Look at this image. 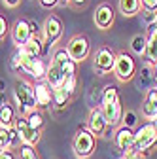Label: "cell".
I'll return each mask as SVG.
<instances>
[{"mask_svg":"<svg viewBox=\"0 0 157 159\" xmlns=\"http://www.w3.org/2000/svg\"><path fill=\"white\" fill-rule=\"evenodd\" d=\"M119 11L125 15V17H134L136 13L142 11V4L140 0H119Z\"/></svg>","mask_w":157,"mask_h":159,"instance_id":"obj_21","label":"cell"},{"mask_svg":"<svg viewBox=\"0 0 157 159\" xmlns=\"http://www.w3.org/2000/svg\"><path fill=\"white\" fill-rule=\"evenodd\" d=\"M134 140V129H129L125 125H119L114 133V146L119 150L121 153H127L132 146Z\"/></svg>","mask_w":157,"mask_h":159,"instance_id":"obj_15","label":"cell"},{"mask_svg":"<svg viewBox=\"0 0 157 159\" xmlns=\"http://www.w3.org/2000/svg\"><path fill=\"white\" fill-rule=\"evenodd\" d=\"M70 98H72V93H68L65 87L53 89V104H55V108H66Z\"/></svg>","mask_w":157,"mask_h":159,"instance_id":"obj_22","label":"cell"},{"mask_svg":"<svg viewBox=\"0 0 157 159\" xmlns=\"http://www.w3.org/2000/svg\"><path fill=\"white\" fill-rule=\"evenodd\" d=\"M151 66H153V82H155V87H157V63H153Z\"/></svg>","mask_w":157,"mask_h":159,"instance_id":"obj_40","label":"cell"},{"mask_svg":"<svg viewBox=\"0 0 157 159\" xmlns=\"http://www.w3.org/2000/svg\"><path fill=\"white\" fill-rule=\"evenodd\" d=\"M87 2H89V0H70L68 6H72V8H83V6H87Z\"/></svg>","mask_w":157,"mask_h":159,"instance_id":"obj_37","label":"cell"},{"mask_svg":"<svg viewBox=\"0 0 157 159\" xmlns=\"http://www.w3.org/2000/svg\"><path fill=\"white\" fill-rule=\"evenodd\" d=\"M108 121H106V117H104V112L101 106H93L89 116H87V129L99 138V136H104L106 131H108Z\"/></svg>","mask_w":157,"mask_h":159,"instance_id":"obj_10","label":"cell"},{"mask_svg":"<svg viewBox=\"0 0 157 159\" xmlns=\"http://www.w3.org/2000/svg\"><path fill=\"white\" fill-rule=\"evenodd\" d=\"M155 144H157V127H155L153 121H146L140 127H136L132 146H131V150L127 153H123V157H136V155L142 157Z\"/></svg>","mask_w":157,"mask_h":159,"instance_id":"obj_1","label":"cell"},{"mask_svg":"<svg viewBox=\"0 0 157 159\" xmlns=\"http://www.w3.org/2000/svg\"><path fill=\"white\" fill-rule=\"evenodd\" d=\"M10 68L13 70V72H23V55H21V49H15L13 51V55H11V59H10Z\"/></svg>","mask_w":157,"mask_h":159,"instance_id":"obj_29","label":"cell"},{"mask_svg":"<svg viewBox=\"0 0 157 159\" xmlns=\"http://www.w3.org/2000/svg\"><path fill=\"white\" fill-rule=\"evenodd\" d=\"M38 2H40V6L44 10H53L59 6V0H38Z\"/></svg>","mask_w":157,"mask_h":159,"instance_id":"obj_34","label":"cell"},{"mask_svg":"<svg viewBox=\"0 0 157 159\" xmlns=\"http://www.w3.org/2000/svg\"><path fill=\"white\" fill-rule=\"evenodd\" d=\"M32 93H34V101H36V108L42 110V108H47L53 101V89L44 82H34L32 84Z\"/></svg>","mask_w":157,"mask_h":159,"instance_id":"obj_14","label":"cell"},{"mask_svg":"<svg viewBox=\"0 0 157 159\" xmlns=\"http://www.w3.org/2000/svg\"><path fill=\"white\" fill-rule=\"evenodd\" d=\"M102 112H104V117H106V121L110 127H115V125H119L121 123V119H123V106H121V101H115V102H110V104H102L101 106Z\"/></svg>","mask_w":157,"mask_h":159,"instance_id":"obj_17","label":"cell"},{"mask_svg":"<svg viewBox=\"0 0 157 159\" xmlns=\"http://www.w3.org/2000/svg\"><path fill=\"white\" fill-rule=\"evenodd\" d=\"M148 30H150V36H151V34H153V36H157V17L153 19V23L148 27Z\"/></svg>","mask_w":157,"mask_h":159,"instance_id":"obj_39","label":"cell"},{"mask_svg":"<svg viewBox=\"0 0 157 159\" xmlns=\"http://www.w3.org/2000/svg\"><path fill=\"white\" fill-rule=\"evenodd\" d=\"M6 102H8L6 95H4V93H0V106H2V104H6Z\"/></svg>","mask_w":157,"mask_h":159,"instance_id":"obj_41","label":"cell"},{"mask_svg":"<svg viewBox=\"0 0 157 159\" xmlns=\"http://www.w3.org/2000/svg\"><path fill=\"white\" fill-rule=\"evenodd\" d=\"M142 11H157V0H140Z\"/></svg>","mask_w":157,"mask_h":159,"instance_id":"obj_33","label":"cell"},{"mask_svg":"<svg viewBox=\"0 0 157 159\" xmlns=\"http://www.w3.org/2000/svg\"><path fill=\"white\" fill-rule=\"evenodd\" d=\"M93 21L96 25V29H101V30H110L115 23V11L110 4H99L93 13Z\"/></svg>","mask_w":157,"mask_h":159,"instance_id":"obj_12","label":"cell"},{"mask_svg":"<svg viewBox=\"0 0 157 159\" xmlns=\"http://www.w3.org/2000/svg\"><path fill=\"white\" fill-rule=\"evenodd\" d=\"M19 49H21V48H19ZM21 55H23V72L29 74L34 82H44L49 63H46L44 59H30V57H27L23 53V49H21Z\"/></svg>","mask_w":157,"mask_h":159,"instance_id":"obj_9","label":"cell"},{"mask_svg":"<svg viewBox=\"0 0 157 159\" xmlns=\"http://www.w3.org/2000/svg\"><path fill=\"white\" fill-rule=\"evenodd\" d=\"M13 129L17 131V134H19V138H21L23 144L36 146L38 142H40V138H42V131H38V129L30 127L25 116H17L15 123H13Z\"/></svg>","mask_w":157,"mask_h":159,"instance_id":"obj_8","label":"cell"},{"mask_svg":"<svg viewBox=\"0 0 157 159\" xmlns=\"http://www.w3.org/2000/svg\"><path fill=\"white\" fill-rule=\"evenodd\" d=\"M101 101L102 104H110V102H115V101H119V93H117V87L108 84L104 89H102V95H101ZM101 104V106H102Z\"/></svg>","mask_w":157,"mask_h":159,"instance_id":"obj_28","label":"cell"},{"mask_svg":"<svg viewBox=\"0 0 157 159\" xmlns=\"http://www.w3.org/2000/svg\"><path fill=\"white\" fill-rule=\"evenodd\" d=\"M66 51L70 53V57L74 59V61L80 65L91 53V40L85 34H74L68 40V44H66Z\"/></svg>","mask_w":157,"mask_h":159,"instance_id":"obj_6","label":"cell"},{"mask_svg":"<svg viewBox=\"0 0 157 159\" xmlns=\"http://www.w3.org/2000/svg\"><path fill=\"white\" fill-rule=\"evenodd\" d=\"M76 85H78V76H74V78H66V80H65V84H63V87H65L68 93H72V95H74V91H76Z\"/></svg>","mask_w":157,"mask_h":159,"instance_id":"obj_32","label":"cell"},{"mask_svg":"<svg viewBox=\"0 0 157 159\" xmlns=\"http://www.w3.org/2000/svg\"><path fill=\"white\" fill-rule=\"evenodd\" d=\"M65 80H66V76H65V72L61 70V66L51 61L49 66H47V74H46V84H47L51 89H59V87H63Z\"/></svg>","mask_w":157,"mask_h":159,"instance_id":"obj_18","label":"cell"},{"mask_svg":"<svg viewBox=\"0 0 157 159\" xmlns=\"http://www.w3.org/2000/svg\"><path fill=\"white\" fill-rule=\"evenodd\" d=\"M25 117H27V121H29V125H30V127H34V129H38V131H42V129H44L46 119H44L42 110H32V112H30V114H27Z\"/></svg>","mask_w":157,"mask_h":159,"instance_id":"obj_27","label":"cell"},{"mask_svg":"<svg viewBox=\"0 0 157 159\" xmlns=\"http://www.w3.org/2000/svg\"><path fill=\"white\" fill-rule=\"evenodd\" d=\"M144 57H146V61L150 63V65H153V63H157V36H148V44H146V53H144Z\"/></svg>","mask_w":157,"mask_h":159,"instance_id":"obj_25","label":"cell"},{"mask_svg":"<svg viewBox=\"0 0 157 159\" xmlns=\"http://www.w3.org/2000/svg\"><path fill=\"white\" fill-rule=\"evenodd\" d=\"M123 159H140V155H136V157H123Z\"/></svg>","mask_w":157,"mask_h":159,"instance_id":"obj_43","label":"cell"},{"mask_svg":"<svg viewBox=\"0 0 157 159\" xmlns=\"http://www.w3.org/2000/svg\"><path fill=\"white\" fill-rule=\"evenodd\" d=\"M0 159H17V153L13 150H6V152L0 153Z\"/></svg>","mask_w":157,"mask_h":159,"instance_id":"obj_36","label":"cell"},{"mask_svg":"<svg viewBox=\"0 0 157 159\" xmlns=\"http://www.w3.org/2000/svg\"><path fill=\"white\" fill-rule=\"evenodd\" d=\"M136 123H138V116H136V112H132V110H127L125 114H123V119H121V125H125V127H129V129H132Z\"/></svg>","mask_w":157,"mask_h":159,"instance_id":"obj_30","label":"cell"},{"mask_svg":"<svg viewBox=\"0 0 157 159\" xmlns=\"http://www.w3.org/2000/svg\"><path fill=\"white\" fill-rule=\"evenodd\" d=\"M136 70H138V65H136L134 57L127 51H119L115 57V66H114V76L117 82L127 84L131 80H134Z\"/></svg>","mask_w":157,"mask_h":159,"instance_id":"obj_4","label":"cell"},{"mask_svg":"<svg viewBox=\"0 0 157 159\" xmlns=\"http://www.w3.org/2000/svg\"><path fill=\"white\" fill-rule=\"evenodd\" d=\"M95 148H96V136L87 127H80L72 138V150H74L76 157L89 159L95 153Z\"/></svg>","mask_w":157,"mask_h":159,"instance_id":"obj_3","label":"cell"},{"mask_svg":"<svg viewBox=\"0 0 157 159\" xmlns=\"http://www.w3.org/2000/svg\"><path fill=\"white\" fill-rule=\"evenodd\" d=\"M63 21L59 19L57 15H47L46 21H44V27H42V34H44V53H49L51 48H55L59 44V40L63 38Z\"/></svg>","mask_w":157,"mask_h":159,"instance_id":"obj_5","label":"cell"},{"mask_svg":"<svg viewBox=\"0 0 157 159\" xmlns=\"http://www.w3.org/2000/svg\"><path fill=\"white\" fill-rule=\"evenodd\" d=\"M115 57H117V53L112 48H108V46L99 48L96 53H95V61H93L95 70L99 72V74H110V72H114Z\"/></svg>","mask_w":157,"mask_h":159,"instance_id":"obj_7","label":"cell"},{"mask_svg":"<svg viewBox=\"0 0 157 159\" xmlns=\"http://www.w3.org/2000/svg\"><path fill=\"white\" fill-rule=\"evenodd\" d=\"M21 49H23V53H25L27 57H30V59H40V57L44 55V38H42L40 34L32 36Z\"/></svg>","mask_w":157,"mask_h":159,"instance_id":"obj_19","label":"cell"},{"mask_svg":"<svg viewBox=\"0 0 157 159\" xmlns=\"http://www.w3.org/2000/svg\"><path fill=\"white\" fill-rule=\"evenodd\" d=\"M13 104L19 112V116H27L36 108V101H34V93H32V84L25 82H17L13 87Z\"/></svg>","mask_w":157,"mask_h":159,"instance_id":"obj_2","label":"cell"},{"mask_svg":"<svg viewBox=\"0 0 157 159\" xmlns=\"http://www.w3.org/2000/svg\"><path fill=\"white\" fill-rule=\"evenodd\" d=\"M30 38H32L30 21H27V19H17L11 27V40H13L15 48H23Z\"/></svg>","mask_w":157,"mask_h":159,"instance_id":"obj_13","label":"cell"},{"mask_svg":"<svg viewBox=\"0 0 157 159\" xmlns=\"http://www.w3.org/2000/svg\"><path fill=\"white\" fill-rule=\"evenodd\" d=\"M146 44H148V38L144 34H134L131 38V51L134 55H144L146 53Z\"/></svg>","mask_w":157,"mask_h":159,"instance_id":"obj_24","label":"cell"},{"mask_svg":"<svg viewBox=\"0 0 157 159\" xmlns=\"http://www.w3.org/2000/svg\"><path fill=\"white\" fill-rule=\"evenodd\" d=\"M140 74H142V80L138 82L140 91H150V89H151L150 84H155V82H153V66H151L150 63H146V65L142 66Z\"/></svg>","mask_w":157,"mask_h":159,"instance_id":"obj_23","label":"cell"},{"mask_svg":"<svg viewBox=\"0 0 157 159\" xmlns=\"http://www.w3.org/2000/svg\"><path fill=\"white\" fill-rule=\"evenodd\" d=\"M2 4L6 8H17L19 4H21V0H2Z\"/></svg>","mask_w":157,"mask_h":159,"instance_id":"obj_38","label":"cell"},{"mask_svg":"<svg viewBox=\"0 0 157 159\" xmlns=\"http://www.w3.org/2000/svg\"><path fill=\"white\" fill-rule=\"evenodd\" d=\"M146 98H150V101L155 102V106H157V87H151L150 91H146Z\"/></svg>","mask_w":157,"mask_h":159,"instance_id":"obj_35","label":"cell"},{"mask_svg":"<svg viewBox=\"0 0 157 159\" xmlns=\"http://www.w3.org/2000/svg\"><path fill=\"white\" fill-rule=\"evenodd\" d=\"M17 159H40V153H38L36 146L21 144L17 148Z\"/></svg>","mask_w":157,"mask_h":159,"instance_id":"obj_26","label":"cell"},{"mask_svg":"<svg viewBox=\"0 0 157 159\" xmlns=\"http://www.w3.org/2000/svg\"><path fill=\"white\" fill-rule=\"evenodd\" d=\"M21 144L23 142L13 127H0V153L11 148H19Z\"/></svg>","mask_w":157,"mask_h":159,"instance_id":"obj_16","label":"cell"},{"mask_svg":"<svg viewBox=\"0 0 157 159\" xmlns=\"http://www.w3.org/2000/svg\"><path fill=\"white\" fill-rule=\"evenodd\" d=\"M8 30H10V25H8V19H6L4 15H0V44H2V40L6 38Z\"/></svg>","mask_w":157,"mask_h":159,"instance_id":"obj_31","label":"cell"},{"mask_svg":"<svg viewBox=\"0 0 157 159\" xmlns=\"http://www.w3.org/2000/svg\"><path fill=\"white\" fill-rule=\"evenodd\" d=\"M51 61L61 66V70L65 72L66 78H74L78 74V63L70 57V53L66 51V48H57L53 51V55H51Z\"/></svg>","mask_w":157,"mask_h":159,"instance_id":"obj_11","label":"cell"},{"mask_svg":"<svg viewBox=\"0 0 157 159\" xmlns=\"http://www.w3.org/2000/svg\"><path fill=\"white\" fill-rule=\"evenodd\" d=\"M15 119H17V108L11 102L0 106V127H13Z\"/></svg>","mask_w":157,"mask_h":159,"instance_id":"obj_20","label":"cell"},{"mask_svg":"<svg viewBox=\"0 0 157 159\" xmlns=\"http://www.w3.org/2000/svg\"><path fill=\"white\" fill-rule=\"evenodd\" d=\"M68 2H70V0H59V4H61V6H66Z\"/></svg>","mask_w":157,"mask_h":159,"instance_id":"obj_42","label":"cell"}]
</instances>
